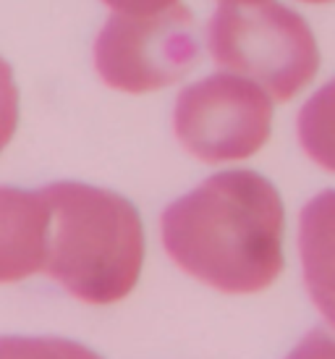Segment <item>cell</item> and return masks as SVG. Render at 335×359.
<instances>
[{"instance_id":"8fae6325","label":"cell","mask_w":335,"mask_h":359,"mask_svg":"<svg viewBox=\"0 0 335 359\" xmlns=\"http://www.w3.org/2000/svg\"><path fill=\"white\" fill-rule=\"evenodd\" d=\"M286 359H335V330L330 325L312 328L288 351Z\"/></svg>"},{"instance_id":"5b68a950","label":"cell","mask_w":335,"mask_h":359,"mask_svg":"<svg viewBox=\"0 0 335 359\" xmlns=\"http://www.w3.org/2000/svg\"><path fill=\"white\" fill-rule=\"evenodd\" d=\"M273 116L275 100L257 81L215 71L178 92L173 134L199 163H241L267 144Z\"/></svg>"},{"instance_id":"ba28073f","label":"cell","mask_w":335,"mask_h":359,"mask_svg":"<svg viewBox=\"0 0 335 359\" xmlns=\"http://www.w3.org/2000/svg\"><path fill=\"white\" fill-rule=\"evenodd\" d=\"M296 137L306 158L335 173V76L306 97L296 116Z\"/></svg>"},{"instance_id":"4fadbf2b","label":"cell","mask_w":335,"mask_h":359,"mask_svg":"<svg viewBox=\"0 0 335 359\" xmlns=\"http://www.w3.org/2000/svg\"><path fill=\"white\" fill-rule=\"evenodd\" d=\"M217 6H254V3H267V0H215Z\"/></svg>"},{"instance_id":"277c9868","label":"cell","mask_w":335,"mask_h":359,"mask_svg":"<svg viewBox=\"0 0 335 359\" xmlns=\"http://www.w3.org/2000/svg\"><path fill=\"white\" fill-rule=\"evenodd\" d=\"M199 55L197 19L181 3L155 16L110 13L92 45L100 81L123 95L173 87L194 71Z\"/></svg>"},{"instance_id":"7c38bea8","label":"cell","mask_w":335,"mask_h":359,"mask_svg":"<svg viewBox=\"0 0 335 359\" xmlns=\"http://www.w3.org/2000/svg\"><path fill=\"white\" fill-rule=\"evenodd\" d=\"M110 13H123V16H155L168 8H176L181 0H100Z\"/></svg>"},{"instance_id":"5bb4252c","label":"cell","mask_w":335,"mask_h":359,"mask_svg":"<svg viewBox=\"0 0 335 359\" xmlns=\"http://www.w3.org/2000/svg\"><path fill=\"white\" fill-rule=\"evenodd\" d=\"M299 3H306V6H327V3H335V0H299Z\"/></svg>"},{"instance_id":"52a82bcc","label":"cell","mask_w":335,"mask_h":359,"mask_svg":"<svg viewBox=\"0 0 335 359\" xmlns=\"http://www.w3.org/2000/svg\"><path fill=\"white\" fill-rule=\"evenodd\" d=\"M299 257L306 294L335 330V189L315 194L299 212Z\"/></svg>"},{"instance_id":"9c48e42d","label":"cell","mask_w":335,"mask_h":359,"mask_svg":"<svg viewBox=\"0 0 335 359\" xmlns=\"http://www.w3.org/2000/svg\"><path fill=\"white\" fill-rule=\"evenodd\" d=\"M0 359H102L71 339L58 336H0Z\"/></svg>"},{"instance_id":"30bf717a","label":"cell","mask_w":335,"mask_h":359,"mask_svg":"<svg viewBox=\"0 0 335 359\" xmlns=\"http://www.w3.org/2000/svg\"><path fill=\"white\" fill-rule=\"evenodd\" d=\"M16 126H19V87L8 60L0 55V152L13 140Z\"/></svg>"},{"instance_id":"3957f363","label":"cell","mask_w":335,"mask_h":359,"mask_svg":"<svg viewBox=\"0 0 335 359\" xmlns=\"http://www.w3.org/2000/svg\"><path fill=\"white\" fill-rule=\"evenodd\" d=\"M217 71L257 81L275 102L294 100L320 74V42L309 21L278 0L217 6L205 27Z\"/></svg>"},{"instance_id":"8992f818","label":"cell","mask_w":335,"mask_h":359,"mask_svg":"<svg viewBox=\"0 0 335 359\" xmlns=\"http://www.w3.org/2000/svg\"><path fill=\"white\" fill-rule=\"evenodd\" d=\"M50 244V205L42 189L0 184V286L45 270Z\"/></svg>"},{"instance_id":"6da1fadb","label":"cell","mask_w":335,"mask_h":359,"mask_svg":"<svg viewBox=\"0 0 335 359\" xmlns=\"http://www.w3.org/2000/svg\"><path fill=\"white\" fill-rule=\"evenodd\" d=\"M286 208L249 168L220 170L163 210L160 239L178 270L220 294H259L286 265Z\"/></svg>"},{"instance_id":"7a4b0ae2","label":"cell","mask_w":335,"mask_h":359,"mask_svg":"<svg viewBox=\"0 0 335 359\" xmlns=\"http://www.w3.org/2000/svg\"><path fill=\"white\" fill-rule=\"evenodd\" d=\"M50 205L45 276L74 299L108 307L137 289L147 241L139 210L118 191L84 181L42 187Z\"/></svg>"}]
</instances>
